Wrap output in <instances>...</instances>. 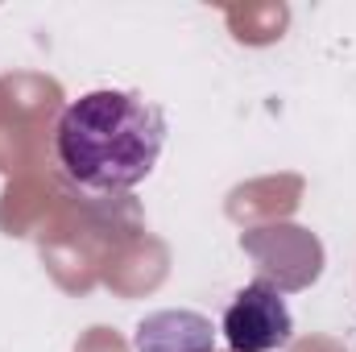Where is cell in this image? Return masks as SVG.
<instances>
[{
	"mask_svg": "<svg viewBox=\"0 0 356 352\" xmlns=\"http://www.w3.org/2000/svg\"><path fill=\"white\" fill-rule=\"evenodd\" d=\"M166 145V116L141 91L99 88L67 104L54 154L71 182L88 191H133L154 175Z\"/></svg>",
	"mask_w": 356,
	"mask_h": 352,
	"instance_id": "6da1fadb",
	"label": "cell"
},
{
	"mask_svg": "<svg viewBox=\"0 0 356 352\" xmlns=\"http://www.w3.org/2000/svg\"><path fill=\"white\" fill-rule=\"evenodd\" d=\"M220 332H224L232 352H273L290 344L294 319H290V307H286L282 290L269 286L266 278H257V282H249L245 290L232 294Z\"/></svg>",
	"mask_w": 356,
	"mask_h": 352,
	"instance_id": "7a4b0ae2",
	"label": "cell"
},
{
	"mask_svg": "<svg viewBox=\"0 0 356 352\" xmlns=\"http://www.w3.org/2000/svg\"><path fill=\"white\" fill-rule=\"evenodd\" d=\"M133 344L137 352H211L216 328L199 311H158L141 319Z\"/></svg>",
	"mask_w": 356,
	"mask_h": 352,
	"instance_id": "3957f363",
	"label": "cell"
}]
</instances>
